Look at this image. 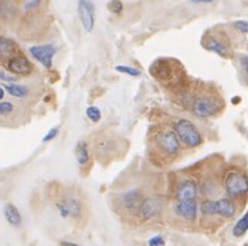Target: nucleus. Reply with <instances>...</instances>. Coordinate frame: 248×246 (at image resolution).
<instances>
[{"mask_svg":"<svg viewBox=\"0 0 248 246\" xmlns=\"http://www.w3.org/2000/svg\"><path fill=\"white\" fill-rule=\"evenodd\" d=\"M223 99L217 93H201L192 99L191 112L198 118H209L223 110Z\"/></svg>","mask_w":248,"mask_h":246,"instance_id":"1","label":"nucleus"},{"mask_svg":"<svg viewBox=\"0 0 248 246\" xmlns=\"http://www.w3.org/2000/svg\"><path fill=\"white\" fill-rule=\"evenodd\" d=\"M173 131L177 135L181 145L194 149L202 145V134L198 127L187 118H179L173 124Z\"/></svg>","mask_w":248,"mask_h":246,"instance_id":"2","label":"nucleus"},{"mask_svg":"<svg viewBox=\"0 0 248 246\" xmlns=\"http://www.w3.org/2000/svg\"><path fill=\"white\" fill-rule=\"evenodd\" d=\"M154 144H155V147L158 149L162 156L169 157V159L177 157L181 150L180 141H179L177 135L174 134L173 130L159 131L154 138Z\"/></svg>","mask_w":248,"mask_h":246,"instance_id":"3","label":"nucleus"},{"mask_svg":"<svg viewBox=\"0 0 248 246\" xmlns=\"http://www.w3.org/2000/svg\"><path fill=\"white\" fill-rule=\"evenodd\" d=\"M200 209L205 216H220L223 218H232L237 212L234 202L230 199H220V201L206 199L201 203Z\"/></svg>","mask_w":248,"mask_h":246,"instance_id":"4","label":"nucleus"},{"mask_svg":"<svg viewBox=\"0 0 248 246\" xmlns=\"http://www.w3.org/2000/svg\"><path fill=\"white\" fill-rule=\"evenodd\" d=\"M225 187L230 196H243L248 190L247 175L238 170H230L225 177Z\"/></svg>","mask_w":248,"mask_h":246,"instance_id":"5","label":"nucleus"},{"mask_svg":"<svg viewBox=\"0 0 248 246\" xmlns=\"http://www.w3.org/2000/svg\"><path fill=\"white\" fill-rule=\"evenodd\" d=\"M176 61L170 58H159L149 68V72L154 78H156L160 82L169 84L173 81V75L176 72Z\"/></svg>","mask_w":248,"mask_h":246,"instance_id":"6","label":"nucleus"},{"mask_svg":"<svg viewBox=\"0 0 248 246\" xmlns=\"http://www.w3.org/2000/svg\"><path fill=\"white\" fill-rule=\"evenodd\" d=\"M57 210L60 213V216L63 218H67V217H74V218H78L79 216L82 214V203L79 201L78 198L73 193H67L64 195L60 201L56 203Z\"/></svg>","mask_w":248,"mask_h":246,"instance_id":"7","label":"nucleus"},{"mask_svg":"<svg viewBox=\"0 0 248 246\" xmlns=\"http://www.w3.org/2000/svg\"><path fill=\"white\" fill-rule=\"evenodd\" d=\"M6 71H9L10 74H14L17 77H28L34 72V64L31 63V60H28L24 56L23 53H18L12 58H9L4 64Z\"/></svg>","mask_w":248,"mask_h":246,"instance_id":"8","label":"nucleus"},{"mask_svg":"<svg viewBox=\"0 0 248 246\" xmlns=\"http://www.w3.org/2000/svg\"><path fill=\"white\" fill-rule=\"evenodd\" d=\"M165 206V201L160 196H149V198H144L140 209H138V216L142 221H148L155 218L156 216L160 214V212L163 210Z\"/></svg>","mask_w":248,"mask_h":246,"instance_id":"9","label":"nucleus"},{"mask_svg":"<svg viewBox=\"0 0 248 246\" xmlns=\"http://www.w3.org/2000/svg\"><path fill=\"white\" fill-rule=\"evenodd\" d=\"M56 46L52 43L46 45H34L30 47V55L34 57L36 61H39L46 70H50L53 64V57L56 55Z\"/></svg>","mask_w":248,"mask_h":246,"instance_id":"10","label":"nucleus"},{"mask_svg":"<svg viewBox=\"0 0 248 246\" xmlns=\"http://www.w3.org/2000/svg\"><path fill=\"white\" fill-rule=\"evenodd\" d=\"M77 13L79 21L87 32H92L95 28V6L92 0H78L77 1Z\"/></svg>","mask_w":248,"mask_h":246,"instance_id":"11","label":"nucleus"},{"mask_svg":"<svg viewBox=\"0 0 248 246\" xmlns=\"http://www.w3.org/2000/svg\"><path fill=\"white\" fill-rule=\"evenodd\" d=\"M202 46L206 50L214 52V53L219 55L220 57H225V58L230 57V47H229V43L226 42L223 38H219L217 35L206 32L202 38Z\"/></svg>","mask_w":248,"mask_h":246,"instance_id":"12","label":"nucleus"},{"mask_svg":"<svg viewBox=\"0 0 248 246\" xmlns=\"http://www.w3.org/2000/svg\"><path fill=\"white\" fill-rule=\"evenodd\" d=\"M117 149H119V142L113 138H101V139H96L95 141V145H93V152H95V156L103 159V157L114 156L117 153Z\"/></svg>","mask_w":248,"mask_h":246,"instance_id":"13","label":"nucleus"},{"mask_svg":"<svg viewBox=\"0 0 248 246\" xmlns=\"http://www.w3.org/2000/svg\"><path fill=\"white\" fill-rule=\"evenodd\" d=\"M174 212L177 216H180L181 218H184L186 221H191L194 223L197 220L198 216V204L197 199H190V201H177L174 206Z\"/></svg>","mask_w":248,"mask_h":246,"instance_id":"14","label":"nucleus"},{"mask_svg":"<svg viewBox=\"0 0 248 246\" xmlns=\"http://www.w3.org/2000/svg\"><path fill=\"white\" fill-rule=\"evenodd\" d=\"M144 198H145L144 193L140 189H130L124 192L120 199H122V204H123L125 212L137 214L138 209H140V204H141Z\"/></svg>","mask_w":248,"mask_h":246,"instance_id":"15","label":"nucleus"},{"mask_svg":"<svg viewBox=\"0 0 248 246\" xmlns=\"http://www.w3.org/2000/svg\"><path fill=\"white\" fill-rule=\"evenodd\" d=\"M198 195V185L194 179H184L181 181L176 189V199L177 201H190L197 199Z\"/></svg>","mask_w":248,"mask_h":246,"instance_id":"16","label":"nucleus"},{"mask_svg":"<svg viewBox=\"0 0 248 246\" xmlns=\"http://www.w3.org/2000/svg\"><path fill=\"white\" fill-rule=\"evenodd\" d=\"M21 53L20 47L17 46V43L4 36H0V64L3 66L9 58H12L13 56Z\"/></svg>","mask_w":248,"mask_h":246,"instance_id":"17","label":"nucleus"},{"mask_svg":"<svg viewBox=\"0 0 248 246\" xmlns=\"http://www.w3.org/2000/svg\"><path fill=\"white\" fill-rule=\"evenodd\" d=\"M76 159H77V163L81 168L91 166V152L87 141H79L76 145Z\"/></svg>","mask_w":248,"mask_h":246,"instance_id":"18","label":"nucleus"},{"mask_svg":"<svg viewBox=\"0 0 248 246\" xmlns=\"http://www.w3.org/2000/svg\"><path fill=\"white\" fill-rule=\"evenodd\" d=\"M3 88L6 90V93H9L13 98L17 99H25L30 96L31 89L28 85H23L20 82H14V84H3Z\"/></svg>","mask_w":248,"mask_h":246,"instance_id":"19","label":"nucleus"},{"mask_svg":"<svg viewBox=\"0 0 248 246\" xmlns=\"http://www.w3.org/2000/svg\"><path fill=\"white\" fill-rule=\"evenodd\" d=\"M3 214H4V218L6 221L13 225V227H20L23 223V217H21V213L20 210L13 204V203H6L4 207H3Z\"/></svg>","mask_w":248,"mask_h":246,"instance_id":"20","label":"nucleus"},{"mask_svg":"<svg viewBox=\"0 0 248 246\" xmlns=\"http://www.w3.org/2000/svg\"><path fill=\"white\" fill-rule=\"evenodd\" d=\"M248 231V213H244V216L234 224L233 230H232V234L236 238H241L247 234Z\"/></svg>","mask_w":248,"mask_h":246,"instance_id":"21","label":"nucleus"},{"mask_svg":"<svg viewBox=\"0 0 248 246\" xmlns=\"http://www.w3.org/2000/svg\"><path fill=\"white\" fill-rule=\"evenodd\" d=\"M16 110V104L13 101H0V120L1 118H7V117H12Z\"/></svg>","mask_w":248,"mask_h":246,"instance_id":"22","label":"nucleus"},{"mask_svg":"<svg viewBox=\"0 0 248 246\" xmlns=\"http://www.w3.org/2000/svg\"><path fill=\"white\" fill-rule=\"evenodd\" d=\"M85 116H87V118H88L90 121H92V123H99L102 118L101 110H99V107H96V106H90V107H87Z\"/></svg>","mask_w":248,"mask_h":246,"instance_id":"23","label":"nucleus"},{"mask_svg":"<svg viewBox=\"0 0 248 246\" xmlns=\"http://www.w3.org/2000/svg\"><path fill=\"white\" fill-rule=\"evenodd\" d=\"M116 71L117 72H122V74H125V75H130V77H134V78L141 75V71L138 68L131 67V66H124V64L116 66Z\"/></svg>","mask_w":248,"mask_h":246,"instance_id":"24","label":"nucleus"},{"mask_svg":"<svg viewBox=\"0 0 248 246\" xmlns=\"http://www.w3.org/2000/svg\"><path fill=\"white\" fill-rule=\"evenodd\" d=\"M20 77L10 74L6 70H0V81H3L4 84H14V82H20Z\"/></svg>","mask_w":248,"mask_h":246,"instance_id":"25","label":"nucleus"},{"mask_svg":"<svg viewBox=\"0 0 248 246\" xmlns=\"http://www.w3.org/2000/svg\"><path fill=\"white\" fill-rule=\"evenodd\" d=\"M201 192H202V195H205V196L212 198L214 195L217 193V187L214 185L212 182H205L202 187H201Z\"/></svg>","mask_w":248,"mask_h":246,"instance_id":"26","label":"nucleus"},{"mask_svg":"<svg viewBox=\"0 0 248 246\" xmlns=\"http://www.w3.org/2000/svg\"><path fill=\"white\" fill-rule=\"evenodd\" d=\"M108 9L113 14H122V12H123V1L122 0H110L108 3Z\"/></svg>","mask_w":248,"mask_h":246,"instance_id":"27","label":"nucleus"},{"mask_svg":"<svg viewBox=\"0 0 248 246\" xmlns=\"http://www.w3.org/2000/svg\"><path fill=\"white\" fill-rule=\"evenodd\" d=\"M148 245L149 246H165L166 245V241L162 235H155L152 238H149L148 241Z\"/></svg>","mask_w":248,"mask_h":246,"instance_id":"28","label":"nucleus"},{"mask_svg":"<svg viewBox=\"0 0 248 246\" xmlns=\"http://www.w3.org/2000/svg\"><path fill=\"white\" fill-rule=\"evenodd\" d=\"M59 132H60V128H59V127H55V128H52V130H49V131H47V134L44 136V139H42V141H44L45 144H47V142H52V141L56 138L57 135H59Z\"/></svg>","mask_w":248,"mask_h":246,"instance_id":"29","label":"nucleus"},{"mask_svg":"<svg viewBox=\"0 0 248 246\" xmlns=\"http://www.w3.org/2000/svg\"><path fill=\"white\" fill-rule=\"evenodd\" d=\"M234 28H236L237 31L241 35H247L248 23L246 20H243V21H236V23H234Z\"/></svg>","mask_w":248,"mask_h":246,"instance_id":"30","label":"nucleus"},{"mask_svg":"<svg viewBox=\"0 0 248 246\" xmlns=\"http://www.w3.org/2000/svg\"><path fill=\"white\" fill-rule=\"evenodd\" d=\"M42 3V0H30V1H27L25 3V6H24V9L27 10V12H30V10H34L36 9L39 4Z\"/></svg>","mask_w":248,"mask_h":246,"instance_id":"31","label":"nucleus"},{"mask_svg":"<svg viewBox=\"0 0 248 246\" xmlns=\"http://www.w3.org/2000/svg\"><path fill=\"white\" fill-rule=\"evenodd\" d=\"M240 61H241V67L244 68V71H247V67H248L247 55H241V57H240Z\"/></svg>","mask_w":248,"mask_h":246,"instance_id":"32","label":"nucleus"},{"mask_svg":"<svg viewBox=\"0 0 248 246\" xmlns=\"http://www.w3.org/2000/svg\"><path fill=\"white\" fill-rule=\"evenodd\" d=\"M191 3H200V4H206V3H212L214 0H190Z\"/></svg>","mask_w":248,"mask_h":246,"instance_id":"33","label":"nucleus"},{"mask_svg":"<svg viewBox=\"0 0 248 246\" xmlns=\"http://www.w3.org/2000/svg\"><path fill=\"white\" fill-rule=\"evenodd\" d=\"M6 98V90L3 88V85H0V101H4Z\"/></svg>","mask_w":248,"mask_h":246,"instance_id":"34","label":"nucleus"},{"mask_svg":"<svg viewBox=\"0 0 248 246\" xmlns=\"http://www.w3.org/2000/svg\"><path fill=\"white\" fill-rule=\"evenodd\" d=\"M60 245L62 246H81V245H77V244H73V242H67V241H63Z\"/></svg>","mask_w":248,"mask_h":246,"instance_id":"35","label":"nucleus"},{"mask_svg":"<svg viewBox=\"0 0 248 246\" xmlns=\"http://www.w3.org/2000/svg\"><path fill=\"white\" fill-rule=\"evenodd\" d=\"M238 101H240V98H238V96H236V98L233 99V103H234V104H237Z\"/></svg>","mask_w":248,"mask_h":246,"instance_id":"36","label":"nucleus"}]
</instances>
